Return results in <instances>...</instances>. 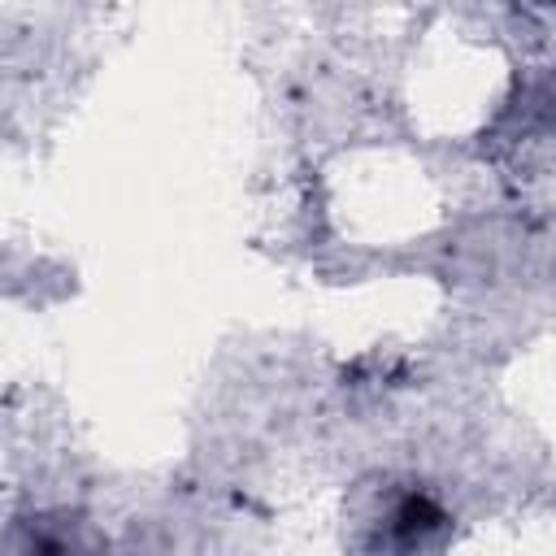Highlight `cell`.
Listing matches in <instances>:
<instances>
[{
    "mask_svg": "<svg viewBox=\"0 0 556 556\" xmlns=\"http://www.w3.org/2000/svg\"><path fill=\"white\" fill-rule=\"evenodd\" d=\"M439 521H443V513H439L426 495H408V500L400 504V513H395V534H400V539H413V534L434 530Z\"/></svg>",
    "mask_w": 556,
    "mask_h": 556,
    "instance_id": "obj_1",
    "label": "cell"
}]
</instances>
